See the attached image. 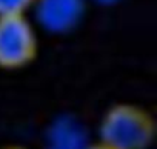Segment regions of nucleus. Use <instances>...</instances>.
<instances>
[{
    "mask_svg": "<svg viewBox=\"0 0 157 149\" xmlns=\"http://www.w3.org/2000/svg\"><path fill=\"white\" fill-rule=\"evenodd\" d=\"M99 135V141L114 149H148L155 135V123L145 108L116 103L105 111Z\"/></svg>",
    "mask_w": 157,
    "mask_h": 149,
    "instance_id": "obj_1",
    "label": "nucleus"
},
{
    "mask_svg": "<svg viewBox=\"0 0 157 149\" xmlns=\"http://www.w3.org/2000/svg\"><path fill=\"white\" fill-rule=\"evenodd\" d=\"M37 52V29L26 14L0 16V69L26 68L36 60Z\"/></svg>",
    "mask_w": 157,
    "mask_h": 149,
    "instance_id": "obj_2",
    "label": "nucleus"
},
{
    "mask_svg": "<svg viewBox=\"0 0 157 149\" xmlns=\"http://www.w3.org/2000/svg\"><path fill=\"white\" fill-rule=\"evenodd\" d=\"M2 149H28V147H23V146H19V144H11V146H5Z\"/></svg>",
    "mask_w": 157,
    "mask_h": 149,
    "instance_id": "obj_7",
    "label": "nucleus"
},
{
    "mask_svg": "<svg viewBox=\"0 0 157 149\" xmlns=\"http://www.w3.org/2000/svg\"><path fill=\"white\" fill-rule=\"evenodd\" d=\"M99 3H105V5H109V3H114V2H117V0H97Z\"/></svg>",
    "mask_w": 157,
    "mask_h": 149,
    "instance_id": "obj_8",
    "label": "nucleus"
},
{
    "mask_svg": "<svg viewBox=\"0 0 157 149\" xmlns=\"http://www.w3.org/2000/svg\"><path fill=\"white\" fill-rule=\"evenodd\" d=\"M83 149H114V147H111V146H108V144L99 141V143H94V144H86Z\"/></svg>",
    "mask_w": 157,
    "mask_h": 149,
    "instance_id": "obj_6",
    "label": "nucleus"
},
{
    "mask_svg": "<svg viewBox=\"0 0 157 149\" xmlns=\"http://www.w3.org/2000/svg\"><path fill=\"white\" fill-rule=\"evenodd\" d=\"M31 9L37 23L49 32H68L85 14V0H34Z\"/></svg>",
    "mask_w": 157,
    "mask_h": 149,
    "instance_id": "obj_3",
    "label": "nucleus"
},
{
    "mask_svg": "<svg viewBox=\"0 0 157 149\" xmlns=\"http://www.w3.org/2000/svg\"><path fill=\"white\" fill-rule=\"evenodd\" d=\"M34 0H0V16L26 14Z\"/></svg>",
    "mask_w": 157,
    "mask_h": 149,
    "instance_id": "obj_5",
    "label": "nucleus"
},
{
    "mask_svg": "<svg viewBox=\"0 0 157 149\" xmlns=\"http://www.w3.org/2000/svg\"><path fill=\"white\" fill-rule=\"evenodd\" d=\"M86 144L85 129L74 118L56 120L46 134V149H83Z\"/></svg>",
    "mask_w": 157,
    "mask_h": 149,
    "instance_id": "obj_4",
    "label": "nucleus"
}]
</instances>
